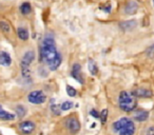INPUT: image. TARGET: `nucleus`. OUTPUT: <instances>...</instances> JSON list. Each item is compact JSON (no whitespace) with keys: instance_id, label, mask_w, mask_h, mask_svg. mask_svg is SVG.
Masks as SVG:
<instances>
[{"instance_id":"nucleus-5","label":"nucleus","mask_w":154,"mask_h":135,"mask_svg":"<svg viewBox=\"0 0 154 135\" xmlns=\"http://www.w3.org/2000/svg\"><path fill=\"white\" fill-rule=\"evenodd\" d=\"M29 101L31 103H35V105H40V103H45L47 97L43 94L42 91H33L29 94Z\"/></svg>"},{"instance_id":"nucleus-6","label":"nucleus","mask_w":154,"mask_h":135,"mask_svg":"<svg viewBox=\"0 0 154 135\" xmlns=\"http://www.w3.org/2000/svg\"><path fill=\"white\" fill-rule=\"evenodd\" d=\"M66 124H68L69 130H70L71 133H73V134L77 133L78 131H79V129H80L79 121H78V119H77V118H75V117L69 118L68 121H66Z\"/></svg>"},{"instance_id":"nucleus-8","label":"nucleus","mask_w":154,"mask_h":135,"mask_svg":"<svg viewBox=\"0 0 154 135\" xmlns=\"http://www.w3.org/2000/svg\"><path fill=\"white\" fill-rule=\"evenodd\" d=\"M72 76L79 82V84H84V79H82V69H80V66L78 63H75L73 66V70H72Z\"/></svg>"},{"instance_id":"nucleus-16","label":"nucleus","mask_w":154,"mask_h":135,"mask_svg":"<svg viewBox=\"0 0 154 135\" xmlns=\"http://www.w3.org/2000/svg\"><path fill=\"white\" fill-rule=\"evenodd\" d=\"M17 34H18V37L22 40H26L29 38V32L26 29L24 28H18L17 30Z\"/></svg>"},{"instance_id":"nucleus-25","label":"nucleus","mask_w":154,"mask_h":135,"mask_svg":"<svg viewBox=\"0 0 154 135\" xmlns=\"http://www.w3.org/2000/svg\"><path fill=\"white\" fill-rule=\"evenodd\" d=\"M90 114L93 116V117H95V118H99V114H98V112H97L96 110H91Z\"/></svg>"},{"instance_id":"nucleus-14","label":"nucleus","mask_w":154,"mask_h":135,"mask_svg":"<svg viewBox=\"0 0 154 135\" xmlns=\"http://www.w3.org/2000/svg\"><path fill=\"white\" fill-rule=\"evenodd\" d=\"M14 118H15V115H14V114L5 111L2 108L0 109V119H2V120H13Z\"/></svg>"},{"instance_id":"nucleus-12","label":"nucleus","mask_w":154,"mask_h":135,"mask_svg":"<svg viewBox=\"0 0 154 135\" xmlns=\"http://www.w3.org/2000/svg\"><path fill=\"white\" fill-rule=\"evenodd\" d=\"M12 63V58L7 52H0V64L5 66H9Z\"/></svg>"},{"instance_id":"nucleus-23","label":"nucleus","mask_w":154,"mask_h":135,"mask_svg":"<svg viewBox=\"0 0 154 135\" xmlns=\"http://www.w3.org/2000/svg\"><path fill=\"white\" fill-rule=\"evenodd\" d=\"M51 110L54 114H56V115H59L60 114V107L58 105H55V103L51 105Z\"/></svg>"},{"instance_id":"nucleus-22","label":"nucleus","mask_w":154,"mask_h":135,"mask_svg":"<svg viewBox=\"0 0 154 135\" xmlns=\"http://www.w3.org/2000/svg\"><path fill=\"white\" fill-rule=\"evenodd\" d=\"M16 110H17V114H18V117H23L24 114H26V109H24V107H22V106H18L17 108H16Z\"/></svg>"},{"instance_id":"nucleus-20","label":"nucleus","mask_w":154,"mask_h":135,"mask_svg":"<svg viewBox=\"0 0 154 135\" xmlns=\"http://www.w3.org/2000/svg\"><path fill=\"white\" fill-rule=\"evenodd\" d=\"M66 93H68V95L69 96H71V97H74V96H76V90H75L73 87H71V86H66Z\"/></svg>"},{"instance_id":"nucleus-1","label":"nucleus","mask_w":154,"mask_h":135,"mask_svg":"<svg viewBox=\"0 0 154 135\" xmlns=\"http://www.w3.org/2000/svg\"><path fill=\"white\" fill-rule=\"evenodd\" d=\"M41 60L49 66L51 71H55L61 64V56L55 48V42L52 37H45L42 41L41 48Z\"/></svg>"},{"instance_id":"nucleus-9","label":"nucleus","mask_w":154,"mask_h":135,"mask_svg":"<svg viewBox=\"0 0 154 135\" xmlns=\"http://www.w3.org/2000/svg\"><path fill=\"white\" fill-rule=\"evenodd\" d=\"M137 10H138V5L133 0H130L129 2H127L126 7H125V12L129 15H134L137 12Z\"/></svg>"},{"instance_id":"nucleus-21","label":"nucleus","mask_w":154,"mask_h":135,"mask_svg":"<svg viewBox=\"0 0 154 135\" xmlns=\"http://www.w3.org/2000/svg\"><path fill=\"white\" fill-rule=\"evenodd\" d=\"M107 117H108V110L103 109V112L100 113V115H99V118H100V120H101L103 124H105V122L107 121Z\"/></svg>"},{"instance_id":"nucleus-10","label":"nucleus","mask_w":154,"mask_h":135,"mask_svg":"<svg viewBox=\"0 0 154 135\" xmlns=\"http://www.w3.org/2000/svg\"><path fill=\"white\" fill-rule=\"evenodd\" d=\"M132 95L134 97H141V98H148L152 96V92L147 89H136L132 92Z\"/></svg>"},{"instance_id":"nucleus-17","label":"nucleus","mask_w":154,"mask_h":135,"mask_svg":"<svg viewBox=\"0 0 154 135\" xmlns=\"http://www.w3.org/2000/svg\"><path fill=\"white\" fill-rule=\"evenodd\" d=\"M88 66H89V71H90V73L92 74V75H96L97 72H98V69H97V66L94 62V60H92V59L89 60Z\"/></svg>"},{"instance_id":"nucleus-27","label":"nucleus","mask_w":154,"mask_h":135,"mask_svg":"<svg viewBox=\"0 0 154 135\" xmlns=\"http://www.w3.org/2000/svg\"><path fill=\"white\" fill-rule=\"evenodd\" d=\"M103 11L107 12V13H109V12H111V5H108L107 7H103Z\"/></svg>"},{"instance_id":"nucleus-7","label":"nucleus","mask_w":154,"mask_h":135,"mask_svg":"<svg viewBox=\"0 0 154 135\" xmlns=\"http://www.w3.org/2000/svg\"><path fill=\"white\" fill-rule=\"evenodd\" d=\"M19 129L23 134H30L34 131L35 129V124L32 121H23L19 124Z\"/></svg>"},{"instance_id":"nucleus-29","label":"nucleus","mask_w":154,"mask_h":135,"mask_svg":"<svg viewBox=\"0 0 154 135\" xmlns=\"http://www.w3.org/2000/svg\"><path fill=\"white\" fill-rule=\"evenodd\" d=\"M153 2H154V0H153Z\"/></svg>"},{"instance_id":"nucleus-3","label":"nucleus","mask_w":154,"mask_h":135,"mask_svg":"<svg viewBox=\"0 0 154 135\" xmlns=\"http://www.w3.org/2000/svg\"><path fill=\"white\" fill-rule=\"evenodd\" d=\"M118 105L119 108L125 112H131L136 109V99L132 95V93H128L126 91L122 92L118 97Z\"/></svg>"},{"instance_id":"nucleus-26","label":"nucleus","mask_w":154,"mask_h":135,"mask_svg":"<svg viewBox=\"0 0 154 135\" xmlns=\"http://www.w3.org/2000/svg\"><path fill=\"white\" fill-rule=\"evenodd\" d=\"M147 135H154V127L149 128V130H148V132H147Z\"/></svg>"},{"instance_id":"nucleus-2","label":"nucleus","mask_w":154,"mask_h":135,"mask_svg":"<svg viewBox=\"0 0 154 135\" xmlns=\"http://www.w3.org/2000/svg\"><path fill=\"white\" fill-rule=\"evenodd\" d=\"M113 129L118 135H134V122L128 117H122L113 124Z\"/></svg>"},{"instance_id":"nucleus-18","label":"nucleus","mask_w":154,"mask_h":135,"mask_svg":"<svg viewBox=\"0 0 154 135\" xmlns=\"http://www.w3.org/2000/svg\"><path fill=\"white\" fill-rule=\"evenodd\" d=\"M0 29H1L5 33L11 32V26H10V24L5 21H0Z\"/></svg>"},{"instance_id":"nucleus-11","label":"nucleus","mask_w":154,"mask_h":135,"mask_svg":"<svg viewBox=\"0 0 154 135\" xmlns=\"http://www.w3.org/2000/svg\"><path fill=\"white\" fill-rule=\"evenodd\" d=\"M137 22L135 20H128V21H122L119 23V26L122 31L127 32V31H131L134 28H136Z\"/></svg>"},{"instance_id":"nucleus-19","label":"nucleus","mask_w":154,"mask_h":135,"mask_svg":"<svg viewBox=\"0 0 154 135\" xmlns=\"http://www.w3.org/2000/svg\"><path fill=\"white\" fill-rule=\"evenodd\" d=\"M72 107H73L72 101H64V103L61 105V110L62 111H68V110H70Z\"/></svg>"},{"instance_id":"nucleus-13","label":"nucleus","mask_w":154,"mask_h":135,"mask_svg":"<svg viewBox=\"0 0 154 135\" xmlns=\"http://www.w3.org/2000/svg\"><path fill=\"white\" fill-rule=\"evenodd\" d=\"M149 116V113L145 110H136L134 112V119L137 121H145Z\"/></svg>"},{"instance_id":"nucleus-4","label":"nucleus","mask_w":154,"mask_h":135,"mask_svg":"<svg viewBox=\"0 0 154 135\" xmlns=\"http://www.w3.org/2000/svg\"><path fill=\"white\" fill-rule=\"evenodd\" d=\"M35 59V53L33 51H28L23 55L21 60V71L23 77H29L30 76V69L29 66Z\"/></svg>"},{"instance_id":"nucleus-28","label":"nucleus","mask_w":154,"mask_h":135,"mask_svg":"<svg viewBox=\"0 0 154 135\" xmlns=\"http://www.w3.org/2000/svg\"><path fill=\"white\" fill-rule=\"evenodd\" d=\"M1 108H2V107H1V106H0V109H1Z\"/></svg>"},{"instance_id":"nucleus-24","label":"nucleus","mask_w":154,"mask_h":135,"mask_svg":"<svg viewBox=\"0 0 154 135\" xmlns=\"http://www.w3.org/2000/svg\"><path fill=\"white\" fill-rule=\"evenodd\" d=\"M147 55L149 56L150 58L154 57V44L150 45V47L147 49Z\"/></svg>"},{"instance_id":"nucleus-15","label":"nucleus","mask_w":154,"mask_h":135,"mask_svg":"<svg viewBox=\"0 0 154 135\" xmlns=\"http://www.w3.org/2000/svg\"><path fill=\"white\" fill-rule=\"evenodd\" d=\"M20 12L23 15H29V14L32 12V7L29 2H23L20 5Z\"/></svg>"}]
</instances>
